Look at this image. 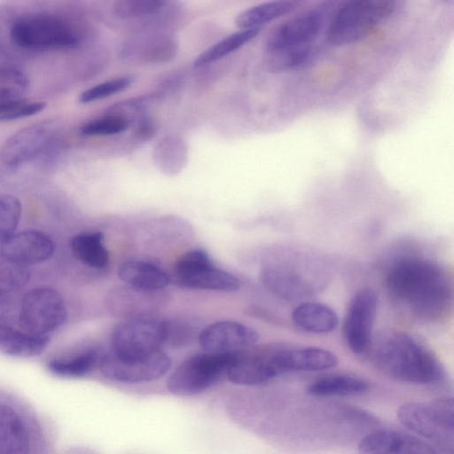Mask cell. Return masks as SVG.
I'll return each instance as SVG.
<instances>
[{
  "label": "cell",
  "mask_w": 454,
  "mask_h": 454,
  "mask_svg": "<svg viewBox=\"0 0 454 454\" xmlns=\"http://www.w3.org/2000/svg\"><path fill=\"white\" fill-rule=\"evenodd\" d=\"M390 294L417 317L433 320L449 309L452 300L450 278L438 263L420 257L398 260L389 270Z\"/></svg>",
  "instance_id": "1"
},
{
  "label": "cell",
  "mask_w": 454,
  "mask_h": 454,
  "mask_svg": "<svg viewBox=\"0 0 454 454\" xmlns=\"http://www.w3.org/2000/svg\"><path fill=\"white\" fill-rule=\"evenodd\" d=\"M366 350L371 362L398 381L433 385L443 380L445 371L437 356L412 335L389 331L372 338Z\"/></svg>",
  "instance_id": "2"
},
{
  "label": "cell",
  "mask_w": 454,
  "mask_h": 454,
  "mask_svg": "<svg viewBox=\"0 0 454 454\" xmlns=\"http://www.w3.org/2000/svg\"><path fill=\"white\" fill-rule=\"evenodd\" d=\"M323 27L317 11L301 12L276 26L265 42V63L275 72L298 68L308 64L316 52V41Z\"/></svg>",
  "instance_id": "3"
},
{
  "label": "cell",
  "mask_w": 454,
  "mask_h": 454,
  "mask_svg": "<svg viewBox=\"0 0 454 454\" xmlns=\"http://www.w3.org/2000/svg\"><path fill=\"white\" fill-rule=\"evenodd\" d=\"M12 43L29 51L72 49L82 37L67 19L51 13H27L15 19L9 30Z\"/></svg>",
  "instance_id": "4"
},
{
  "label": "cell",
  "mask_w": 454,
  "mask_h": 454,
  "mask_svg": "<svg viewBox=\"0 0 454 454\" xmlns=\"http://www.w3.org/2000/svg\"><path fill=\"white\" fill-rule=\"evenodd\" d=\"M397 417L407 429L432 442L446 454H453L454 404L451 397L404 403L398 409Z\"/></svg>",
  "instance_id": "5"
},
{
  "label": "cell",
  "mask_w": 454,
  "mask_h": 454,
  "mask_svg": "<svg viewBox=\"0 0 454 454\" xmlns=\"http://www.w3.org/2000/svg\"><path fill=\"white\" fill-rule=\"evenodd\" d=\"M392 0H354L346 2L335 13L327 31L331 45L344 46L372 34L395 12Z\"/></svg>",
  "instance_id": "6"
},
{
  "label": "cell",
  "mask_w": 454,
  "mask_h": 454,
  "mask_svg": "<svg viewBox=\"0 0 454 454\" xmlns=\"http://www.w3.org/2000/svg\"><path fill=\"white\" fill-rule=\"evenodd\" d=\"M238 353L204 352L184 359L170 373L167 380L168 390L177 396L203 393L226 377Z\"/></svg>",
  "instance_id": "7"
},
{
  "label": "cell",
  "mask_w": 454,
  "mask_h": 454,
  "mask_svg": "<svg viewBox=\"0 0 454 454\" xmlns=\"http://www.w3.org/2000/svg\"><path fill=\"white\" fill-rule=\"evenodd\" d=\"M111 351L121 356H141L161 351L166 345V320L153 316L125 318L111 334Z\"/></svg>",
  "instance_id": "8"
},
{
  "label": "cell",
  "mask_w": 454,
  "mask_h": 454,
  "mask_svg": "<svg viewBox=\"0 0 454 454\" xmlns=\"http://www.w3.org/2000/svg\"><path fill=\"white\" fill-rule=\"evenodd\" d=\"M67 317V309L61 294L51 287L41 286L28 291L23 297L19 323L30 334L49 337Z\"/></svg>",
  "instance_id": "9"
},
{
  "label": "cell",
  "mask_w": 454,
  "mask_h": 454,
  "mask_svg": "<svg viewBox=\"0 0 454 454\" xmlns=\"http://www.w3.org/2000/svg\"><path fill=\"white\" fill-rule=\"evenodd\" d=\"M286 348L239 351L229 366L227 380L239 386H256L288 373Z\"/></svg>",
  "instance_id": "10"
},
{
  "label": "cell",
  "mask_w": 454,
  "mask_h": 454,
  "mask_svg": "<svg viewBox=\"0 0 454 454\" xmlns=\"http://www.w3.org/2000/svg\"><path fill=\"white\" fill-rule=\"evenodd\" d=\"M175 282L182 287L234 292L240 286L233 274L216 268L207 251L192 249L183 254L175 266Z\"/></svg>",
  "instance_id": "11"
},
{
  "label": "cell",
  "mask_w": 454,
  "mask_h": 454,
  "mask_svg": "<svg viewBox=\"0 0 454 454\" xmlns=\"http://www.w3.org/2000/svg\"><path fill=\"white\" fill-rule=\"evenodd\" d=\"M170 357L162 351L141 356H121L112 351L103 355L98 367L107 379L122 383L149 382L171 368Z\"/></svg>",
  "instance_id": "12"
},
{
  "label": "cell",
  "mask_w": 454,
  "mask_h": 454,
  "mask_svg": "<svg viewBox=\"0 0 454 454\" xmlns=\"http://www.w3.org/2000/svg\"><path fill=\"white\" fill-rule=\"evenodd\" d=\"M53 127L48 122L35 123L12 134L0 148V161L16 168L34 160L47 157L56 146Z\"/></svg>",
  "instance_id": "13"
},
{
  "label": "cell",
  "mask_w": 454,
  "mask_h": 454,
  "mask_svg": "<svg viewBox=\"0 0 454 454\" xmlns=\"http://www.w3.org/2000/svg\"><path fill=\"white\" fill-rule=\"evenodd\" d=\"M378 296L370 288L359 290L351 299L344 321V336L352 352L366 351L372 338Z\"/></svg>",
  "instance_id": "14"
},
{
  "label": "cell",
  "mask_w": 454,
  "mask_h": 454,
  "mask_svg": "<svg viewBox=\"0 0 454 454\" xmlns=\"http://www.w3.org/2000/svg\"><path fill=\"white\" fill-rule=\"evenodd\" d=\"M258 333L242 323L222 320L201 329L198 341L205 352L236 353L245 350L257 342Z\"/></svg>",
  "instance_id": "15"
},
{
  "label": "cell",
  "mask_w": 454,
  "mask_h": 454,
  "mask_svg": "<svg viewBox=\"0 0 454 454\" xmlns=\"http://www.w3.org/2000/svg\"><path fill=\"white\" fill-rule=\"evenodd\" d=\"M359 454H446L427 441L395 430H377L361 439Z\"/></svg>",
  "instance_id": "16"
},
{
  "label": "cell",
  "mask_w": 454,
  "mask_h": 454,
  "mask_svg": "<svg viewBox=\"0 0 454 454\" xmlns=\"http://www.w3.org/2000/svg\"><path fill=\"white\" fill-rule=\"evenodd\" d=\"M55 244L45 233L26 230L14 233L2 247L1 254L11 262L27 267L51 258Z\"/></svg>",
  "instance_id": "17"
},
{
  "label": "cell",
  "mask_w": 454,
  "mask_h": 454,
  "mask_svg": "<svg viewBox=\"0 0 454 454\" xmlns=\"http://www.w3.org/2000/svg\"><path fill=\"white\" fill-rule=\"evenodd\" d=\"M165 298L160 291H145L128 286L113 289L107 295L108 309L125 318L153 316Z\"/></svg>",
  "instance_id": "18"
},
{
  "label": "cell",
  "mask_w": 454,
  "mask_h": 454,
  "mask_svg": "<svg viewBox=\"0 0 454 454\" xmlns=\"http://www.w3.org/2000/svg\"><path fill=\"white\" fill-rule=\"evenodd\" d=\"M261 279L270 292L284 299H303L312 294L309 280L291 266L269 265L262 270Z\"/></svg>",
  "instance_id": "19"
},
{
  "label": "cell",
  "mask_w": 454,
  "mask_h": 454,
  "mask_svg": "<svg viewBox=\"0 0 454 454\" xmlns=\"http://www.w3.org/2000/svg\"><path fill=\"white\" fill-rule=\"evenodd\" d=\"M178 50L177 41L170 35L154 34L134 38L125 43L122 54L148 63H160L175 58Z\"/></svg>",
  "instance_id": "20"
},
{
  "label": "cell",
  "mask_w": 454,
  "mask_h": 454,
  "mask_svg": "<svg viewBox=\"0 0 454 454\" xmlns=\"http://www.w3.org/2000/svg\"><path fill=\"white\" fill-rule=\"evenodd\" d=\"M117 274L126 286L145 291H161L170 282L164 270L144 261L123 262L119 266Z\"/></svg>",
  "instance_id": "21"
},
{
  "label": "cell",
  "mask_w": 454,
  "mask_h": 454,
  "mask_svg": "<svg viewBox=\"0 0 454 454\" xmlns=\"http://www.w3.org/2000/svg\"><path fill=\"white\" fill-rule=\"evenodd\" d=\"M28 450L24 421L13 408L0 403V454H27Z\"/></svg>",
  "instance_id": "22"
},
{
  "label": "cell",
  "mask_w": 454,
  "mask_h": 454,
  "mask_svg": "<svg viewBox=\"0 0 454 454\" xmlns=\"http://www.w3.org/2000/svg\"><path fill=\"white\" fill-rule=\"evenodd\" d=\"M50 343L47 336L0 325V353L15 357H33L44 352Z\"/></svg>",
  "instance_id": "23"
},
{
  "label": "cell",
  "mask_w": 454,
  "mask_h": 454,
  "mask_svg": "<svg viewBox=\"0 0 454 454\" xmlns=\"http://www.w3.org/2000/svg\"><path fill=\"white\" fill-rule=\"evenodd\" d=\"M294 322L301 329L313 333H326L333 331L339 317L333 309L326 304L304 301L292 313Z\"/></svg>",
  "instance_id": "24"
},
{
  "label": "cell",
  "mask_w": 454,
  "mask_h": 454,
  "mask_svg": "<svg viewBox=\"0 0 454 454\" xmlns=\"http://www.w3.org/2000/svg\"><path fill=\"white\" fill-rule=\"evenodd\" d=\"M370 383L359 377L331 374L318 378L308 387V393L317 397L354 396L370 390Z\"/></svg>",
  "instance_id": "25"
},
{
  "label": "cell",
  "mask_w": 454,
  "mask_h": 454,
  "mask_svg": "<svg viewBox=\"0 0 454 454\" xmlns=\"http://www.w3.org/2000/svg\"><path fill=\"white\" fill-rule=\"evenodd\" d=\"M99 231H86L74 236L70 242L73 255L83 265L102 269L109 262V253Z\"/></svg>",
  "instance_id": "26"
},
{
  "label": "cell",
  "mask_w": 454,
  "mask_h": 454,
  "mask_svg": "<svg viewBox=\"0 0 454 454\" xmlns=\"http://www.w3.org/2000/svg\"><path fill=\"white\" fill-rule=\"evenodd\" d=\"M102 355L98 349L89 348L67 357H56L47 364L48 370L61 378H80L92 372Z\"/></svg>",
  "instance_id": "27"
},
{
  "label": "cell",
  "mask_w": 454,
  "mask_h": 454,
  "mask_svg": "<svg viewBox=\"0 0 454 454\" xmlns=\"http://www.w3.org/2000/svg\"><path fill=\"white\" fill-rule=\"evenodd\" d=\"M287 363L289 372H318L334 367L338 364V357L325 348L304 347L288 348Z\"/></svg>",
  "instance_id": "28"
},
{
  "label": "cell",
  "mask_w": 454,
  "mask_h": 454,
  "mask_svg": "<svg viewBox=\"0 0 454 454\" xmlns=\"http://www.w3.org/2000/svg\"><path fill=\"white\" fill-rule=\"evenodd\" d=\"M293 1H270L251 6L241 12L235 19V24L241 29L260 28L295 9Z\"/></svg>",
  "instance_id": "29"
},
{
  "label": "cell",
  "mask_w": 454,
  "mask_h": 454,
  "mask_svg": "<svg viewBox=\"0 0 454 454\" xmlns=\"http://www.w3.org/2000/svg\"><path fill=\"white\" fill-rule=\"evenodd\" d=\"M259 32L260 28L241 29L227 35L202 51L194 60V67H204L226 57L254 38Z\"/></svg>",
  "instance_id": "30"
},
{
  "label": "cell",
  "mask_w": 454,
  "mask_h": 454,
  "mask_svg": "<svg viewBox=\"0 0 454 454\" xmlns=\"http://www.w3.org/2000/svg\"><path fill=\"white\" fill-rule=\"evenodd\" d=\"M154 156L161 171L166 175L174 176L183 168L185 163L186 147L179 138L165 137L159 141Z\"/></svg>",
  "instance_id": "31"
},
{
  "label": "cell",
  "mask_w": 454,
  "mask_h": 454,
  "mask_svg": "<svg viewBox=\"0 0 454 454\" xmlns=\"http://www.w3.org/2000/svg\"><path fill=\"white\" fill-rule=\"evenodd\" d=\"M29 88L26 74L15 67H0V103L25 99Z\"/></svg>",
  "instance_id": "32"
},
{
  "label": "cell",
  "mask_w": 454,
  "mask_h": 454,
  "mask_svg": "<svg viewBox=\"0 0 454 454\" xmlns=\"http://www.w3.org/2000/svg\"><path fill=\"white\" fill-rule=\"evenodd\" d=\"M168 3L162 0H119L114 3V12L123 20L144 19L162 11Z\"/></svg>",
  "instance_id": "33"
},
{
  "label": "cell",
  "mask_w": 454,
  "mask_h": 454,
  "mask_svg": "<svg viewBox=\"0 0 454 454\" xmlns=\"http://www.w3.org/2000/svg\"><path fill=\"white\" fill-rule=\"evenodd\" d=\"M20 201L10 194L0 195V244L15 232L21 216Z\"/></svg>",
  "instance_id": "34"
},
{
  "label": "cell",
  "mask_w": 454,
  "mask_h": 454,
  "mask_svg": "<svg viewBox=\"0 0 454 454\" xmlns=\"http://www.w3.org/2000/svg\"><path fill=\"white\" fill-rule=\"evenodd\" d=\"M27 267L16 264L0 254V295L19 290L29 281Z\"/></svg>",
  "instance_id": "35"
},
{
  "label": "cell",
  "mask_w": 454,
  "mask_h": 454,
  "mask_svg": "<svg viewBox=\"0 0 454 454\" xmlns=\"http://www.w3.org/2000/svg\"><path fill=\"white\" fill-rule=\"evenodd\" d=\"M129 126L128 119L112 114L86 122L81 127V132L85 136H110L125 131Z\"/></svg>",
  "instance_id": "36"
},
{
  "label": "cell",
  "mask_w": 454,
  "mask_h": 454,
  "mask_svg": "<svg viewBox=\"0 0 454 454\" xmlns=\"http://www.w3.org/2000/svg\"><path fill=\"white\" fill-rule=\"evenodd\" d=\"M131 83L132 78L130 76L114 78L85 90L81 93L78 100L82 104L95 102L126 90Z\"/></svg>",
  "instance_id": "37"
},
{
  "label": "cell",
  "mask_w": 454,
  "mask_h": 454,
  "mask_svg": "<svg viewBox=\"0 0 454 454\" xmlns=\"http://www.w3.org/2000/svg\"><path fill=\"white\" fill-rule=\"evenodd\" d=\"M45 107L43 102L26 99L0 103V121H13L35 115Z\"/></svg>",
  "instance_id": "38"
},
{
  "label": "cell",
  "mask_w": 454,
  "mask_h": 454,
  "mask_svg": "<svg viewBox=\"0 0 454 454\" xmlns=\"http://www.w3.org/2000/svg\"><path fill=\"white\" fill-rule=\"evenodd\" d=\"M196 327L184 320H166V345L185 346L195 336Z\"/></svg>",
  "instance_id": "39"
},
{
  "label": "cell",
  "mask_w": 454,
  "mask_h": 454,
  "mask_svg": "<svg viewBox=\"0 0 454 454\" xmlns=\"http://www.w3.org/2000/svg\"><path fill=\"white\" fill-rule=\"evenodd\" d=\"M156 133V125L151 119H142L137 129L136 135L142 139H149Z\"/></svg>",
  "instance_id": "40"
}]
</instances>
